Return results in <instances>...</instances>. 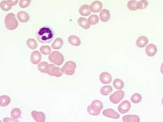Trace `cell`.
Returning <instances> with one entry per match:
<instances>
[{
  "instance_id": "25",
  "label": "cell",
  "mask_w": 163,
  "mask_h": 122,
  "mask_svg": "<svg viewBox=\"0 0 163 122\" xmlns=\"http://www.w3.org/2000/svg\"><path fill=\"white\" fill-rule=\"evenodd\" d=\"M113 86L116 89L120 90L124 88V83L121 79H119V78H116L114 80V82H113Z\"/></svg>"
},
{
  "instance_id": "1",
  "label": "cell",
  "mask_w": 163,
  "mask_h": 122,
  "mask_svg": "<svg viewBox=\"0 0 163 122\" xmlns=\"http://www.w3.org/2000/svg\"><path fill=\"white\" fill-rule=\"evenodd\" d=\"M54 34L52 30L48 26L41 28L36 33V38L42 44H48L53 38Z\"/></svg>"
},
{
  "instance_id": "18",
  "label": "cell",
  "mask_w": 163,
  "mask_h": 122,
  "mask_svg": "<svg viewBox=\"0 0 163 122\" xmlns=\"http://www.w3.org/2000/svg\"><path fill=\"white\" fill-rule=\"evenodd\" d=\"M79 12L80 15L84 17L88 16L91 13V11L90 10V6L88 4L81 5L80 7Z\"/></svg>"
},
{
  "instance_id": "13",
  "label": "cell",
  "mask_w": 163,
  "mask_h": 122,
  "mask_svg": "<svg viewBox=\"0 0 163 122\" xmlns=\"http://www.w3.org/2000/svg\"><path fill=\"white\" fill-rule=\"evenodd\" d=\"M103 8V4L99 1H94L90 5V10L92 13H99Z\"/></svg>"
},
{
  "instance_id": "20",
  "label": "cell",
  "mask_w": 163,
  "mask_h": 122,
  "mask_svg": "<svg viewBox=\"0 0 163 122\" xmlns=\"http://www.w3.org/2000/svg\"><path fill=\"white\" fill-rule=\"evenodd\" d=\"M124 122H139L140 121V117L136 115H127L123 117Z\"/></svg>"
},
{
  "instance_id": "38",
  "label": "cell",
  "mask_w": 163,
  "mask_h": 122,
  "mask_svg": "<svg viewBox=\"0 0 163 122\" xmlns=\"http://www.w3.org/2000/svg\"><path fill=\"white\" fill-rule=\"evenodd\" d=\"M7 1L12 6H15L17 5L19 2V0H7Z\"/></svg>"
},
{
  "instance_id": "33",
  "label": "cell",
  "mask_w": 163,
  "mask_h": 122,
  "mask_svg": "<svg viewBox=\"0 0 163 122\" xmlns=\"http://www.w3.org/2000/svg\"><path fill=\"white\" fill-rule=\"evenodd\" d=\"M148 1L147 0H140L138 3V9L139 10L145 9L148 7Z\"/></svg>"
},
{
  "instance_id": "10",
  "label": "cell",
  "mask_w": 163,
  "mask_h": 122,
  "mask_svg": "<svg viewBox=\"0 0 163 122\" xmlns=\"http://www.w3.org/2000/svg\"><path fill=\"white\" fill-rule=\"evenodd\" d=\"M41 54L39 51L35 50L33 51L30 55V62L33 64H40L41 60Z\"/></svg>"
},
{
  "instance_id": "34",
  "label": "cell",
  "mask_w": 163,
  "mask_h": 122,
  "mask_svg": "<svg viewBox=\"0 0 163 122\" xmlns=\"http://www.w3.org/2000/svg\"><path fill=\"white\" fill-rule=\"evenodd\" d=\"M40 51L41 54L45 55H50L51 53V48L49 46H41L40 47Z\"/></svg>"
},
{
  "instance_id": "4",
  "label": "cell",
  "mask_w": 163,
  "mask_h": 122,
  "mask_svg": "<svg viewBox=\"0 0 163 122\" xmlns=\"http://www.w3.org/2000/svg\"><path fill=\"white\" fill-rule=\"evenodd\" d=\"M46 72L50 76L55 77L57 78L61 77L63 75V74L64 73L62 68L54 66V64H48L46 67Z\"/></svg>"
},
{
  "instance_id": "16",
  "label": "cell",
  "mask_w": 163,
  "mask_h": 122,
  "mask_svg": "<svg viewBox=\"0 0 163 122\" xmlns=\"http://www.w3.org/2000/svg\"><path fill=\"white\" fill-rule=\"evenodd\" d=\"M100 19L103 22H108L110 18V13L108 9H102L100 13Z\"/></svg>"
},
{
  "instance_id": "23",
  "label": "cell",
  "mask_w": 163,
  "mask_h": 122,
  "mask_svg": "<svg viewBox=\"0 0 163 122\" xmlns=\"http://www.w3.org/2000/svg\"><path fill=\"white\" fill-rule=\"evenodd\" d=\"M112 91H113V88L110 85L104 86L100 88V93L102 95H104V96L108 95L109 94L112 92Z\"/></svg>"
},
{
  "instance_id": "8",
  "label": "cell",
  "mask_w": 163,
  "mask_h": 122,
  "mask_svg": "<svg viewBox=\"0 0 163 122\" xmlns=\"http://www.w3.org/2000/svg\"><path fill=\"white\" fill-rule=\"evenodd\" d=\"M103 115L106 117L113 119H118L120 117L119 113L116 112L114 109L108 108L105 109L103 111Z\"/></svg>"
},
{
  "instance_id": "12",
  "label": "cell",
  "mask_w": 163,
  "mask_h": 122,
  "mask_svg": "<svg viewBox=\"0 0 163 122\" xmlns=\"http://www.w3.org/2000/svg\"><path fill=\"white\" fill-rule=\"evenodd\" d=\"M158 51L157 46L155 45L151 44L147 46L145 48V53L150 57H154Z\"/></svg>"
},
{
  "instance_id": "21",
  "label": "cell",
  "mask_w": 163,
  "mask_h": 122,
  "mask_svg": "<svg viewBox=\"0 0 163 122\" xmlns=\"http://www.w3.org/2000/svg\"><path fill=\"white\" fill-rule=\"evenodd\" d=\"M64 45V41L61 38H57L54 39V41L51 45L52 48L54 50H59L61 49Z\"/></svg>"
},
{
  "instance_id": "14",
  "label": "cell",
  "mask_w": 163,
  "mask_h": 122,
  "mask_svg": "<svg viewBox=\"0 0 163 122\" xmlns=\"http://www.w3.org/2000/svg\"><path fill=\"white\" fill-rule=\"evenodd\" d=\"M148 44V39L145 36H140L136 41V45L139 48H143Z\"/></svg>"
},
{
  "instance_id": "37",
  "label": "cell",
  "mask_w": 163,
  "mask_h": 122,
  "mask_svg": "<svg viewBox=\"0 0 163 122\" xmlns=\"http://www.w3.org/2000/svg\"><path fill=\"white\" fill-rule=\"evenodd\" d=\"M3 122H18L19 121L17 120H15L14 119H11L10 117H5L4 119H3Z\"/></svg>"
},
{
  "instance_id": "29",
  "label": "cell",
  "mask_w": 163,
  "mask_h": 122,
  "mask_svg": "<svg viewBox=\"0 0 163 122\" xmlns=\"http://www.w3.org/2000/svg\"><path fill=\"white\" fill-rule=\"evenodd\" d=\"M141 100H142V96L138 93L134 94L131 97V102L134 104H138L139 103L141 102Z\"/></svg>"
},
{
  "instance_id": "15",
  "label": "cell",
  "mask_w": 163,
  "mask_h": 122,
  "mask_svg": "<svg viewBox=\"0 0 163 122\" xmlns=\"http://www.w3.org/2000/svg\"><path fill=\"white\" fill-rule=\"evenodd\" d=\"M17 17L21 23H26L29 21V15L25 11H20L18 12Z\"/></svg>"
},
{
  "instance_id": "6",
  "label": "cell",
  "mask_w": 163,
  "mask_h": 122,
  "mask_svg": "<svg viewBox=\"0 0 163 122\" xmlns=\"http://www.w3.org/2000/svg\"><path fill=\"white\" fill-rule=\"evenodd\" d=\"M125 95V94L123 91L120 90L117 91H115L114 93L111 94L109 97V101L110 102L114 104H117L119 103L122 99H123Z\"/></svg>"
},
{
  "instance_id": "26",
  "label": "cell",
  "mask_w": 163,
  "mask_h": 122,
  "mask_svg": "<svg viewBox=\"0 0 163 122\" xmlns=\"http://www.w3.org/2000/svg\"><path fill=\"white\" fill-rule=\"evenodd\" d=\"M26 44L27 46L31 50H35L38 46V44L34 38H29L26 41Z\"/></svg>"
},
{
  "instance_id": "30",
  "label": "cell",
  "mask_w": 163,
  "mask_h": 122,
  "mask_svg": "<svg viewBox=\"0 0 163 122\" xmlns=\"http://www.w3.org/2000/svg\"><path fill=\"white\" fill-rule=\"evenodd\" d=\"M87 112L92 116H98L100 114L101 111L94 108L91 105H89L87 107Z\"/></svg>"
},
{
  "instance_id": "2",
  "label": "cell",
  "mask_w": 163,
  "mask_h": 122,
  "mask_svg": "<svg viewBox=\"0 0 163 122\" xmlns=\"http://www.w3.org/2000/svg\"><path fill=\"white\" fill-rule=\"evenodd\" d=\"M4 24L6 28L9 30L16 29L18 27L19 22L15 18V15L12 13L6 15L4 19Z\"/></svg>"
},
{
  "instance_id": "40",
  "label": "cell",
  "mask_w": 163,
  "mask_h": 122,
  "mask_svg": "<svg viewBox=\"0 0 163 122\" xmlns=\"http://www.w3.org/2000/svg\"><path fill=\"white\" fill-rule=\"evenodd\" d=\"M161 103H162V104L163 105V98L162 99V101H161Z\"/></svg>"
},
{
  "instance_id": "36",
  "label": "cell",
  "mask_w": 163,
  "mask_h": 122,
  "mask_svg": "<svg viewBox=\"0 0 163 122\" xmlns=\"http://www.w3.org/2000/svg\"><path fill=\"white\" fill-rule=\"evenodd\" d=\"M32 2V0H20L19 6L20 8L22 9H25L28 8Z\"/></svg>"
},
{
  "instance_id": "27",
  "label": "cell",
  "mask_w": 163,
  "mask_h": 122,
  "mask_svg": "<svg viewBox=\"0 0 163 122\" xmlns=\"http://www.w3.org/2000/svg\"><path fill=\"white\" fill-rule=\"evenodd\" d=\"M138 2L136 0H131L127 3V8L129 10L131 11H136L138 10Z\"/></svg>"
},
{
  "instance_id": "39",
  "label": "cell",
  "mask_w": 163,
  "mask_h": 122,
  "mask_svg": "<svg viewBox=\"0 0 163 122\" xmlns=\"http://www.w3.org/2000/svg\"><path fill=\"white\" fill-rule=\"evenodd\" d=\"M160 72H161V73L163 74V63H162L161 65V67H160Z\"/></svg>"
},
{
  "instance_id": "11",
  "label": "cell",
  "mask_w": 163,
  "mask_h": 122,
  "mask_svg": "<svg viewBox=\"0 0 163 122\" xmlns=\"http://www.w3.org/2000/svg\"><path fill=\"white\" fill-rule=\"evenodd\" d=\"M99 79L101 83L103 84H106L111 83L112 80L111 75L106 71H104L100 74L99 76Z\"/></svg>"
},
{
  "instance_id": "32",
  "label": "cell",
  "mask_w": 163,
  "mask_h": 122,
  "mask_svg": "<svg viewBox=\"0 0 163 122\" xmlns=\"http://www.w3.org/2000/svg\"><path fill=\"white\" fill-rule=\"evenodd\" d=\"M88 22L91 25H95L99 23V16L96 15H92L88 18Z\"/></svg>"
},
{
  "instance_id": "7",
  "label": "cell",
  "mask_w": 163,
  "mask_h": 122,
  "mask_svg": "<svg viewBox=\"0 0 163 122\" xmlns=\"http://www.w3.org/2000/svg\"><path fill=\"white\" fill-rule=\"evenodd\" d=\"M131 108V103L128 101H124L118 106V111L121 114H125L128 112Z\"/></svg>"
},
{
  "instance_id": "17",
  "label": "cell",
  "mask_w": 163,
  "mask_h": 122,
  "mask_svg": "<svg viewBox=\"0 0 163 122\" xmlns=\"http://www.w3.org/2000/svg\"><path fill=\"white\" fill-rule=\"evenodd\" d=\"M68 41L69 44L74 46H79L81 44V39H80L79 37L75 35H70L68 38Z\"/></svg>"
},
{
  "instance_id": "22",
  "label": "cell",
  "mask_w": 163,
  "mask_h": 122,
  "mask_svg": "<svg viewBox=\"0 0 163 122\" xmlns=\"http://www.w3.org/2000/svg\"><path fill=\"white\" fill-rule=\"evenodd\" d=\"M11 99L8 95H1L0 97V105L1 107H6L10 104Z\"/></svg>"
},
{
  "instance_id": "24",
  "label": "cell",
  "mask_w": 163,
  "mask_h": 122,
  "mask_svg": "<svg viewBox=\"0 0 163 122\" xmlns=\"http://www.w3.org/2000/svg\"><path fill=\"white\" fill-rule=\"evenodd\" d=\"M10 116L12 118L17 120L21 116V111L19 108H14L10 112Z\"/></svg>"
},
{
  "instance_id": "35",
  "label": "cell",
  "mask_w": 163,
  "mask_h": 122,
  "mask_svg": "<svg viewBox=\"0 0 163 122\" xmlns=\"http://www.w3.org/2000/svg\"><path fill=\"white\" fill-rule=\"evenodd\" d=\"M48 64L46 62H42L38 64L37 68L40 71V72L42 73H46V69Z\"/></svg>"
},
{
  "instance_id": "3",
  "label": "cell",
  "mask_w": 163,
  "mask_h": 122,
  "mask_svg": "<svg viewBox=\"0 0 163 122\" xmlns=\"http://www.w3.org/2000/svg\"><path fill=\"white\" fill-rule=\"evenodd\" d=\"M48 59L50 62L57 66L61 65L64 61V55L58 51H53L49 55Z\"/></svg>"
},
{
  "instance_id": "5",
  "label": "cell",
  "mask_w": 163,
  "mask_h": 122,
  "mask_svg": "<svg viewBox=\"0 0 163 122\" xmlns=\"http://www.w3.org/2000/svg\"><path fill=\"white\" fill-rule=\"evenodd\" d=\"M76 64L73 61H68L62 68L63 73L67 75H73L75 73Z\"/></svg>"
},
{
  "instance_id": "31",
  "label": "cell",
  "mask_w": 163,
  "mask_h": 122,
  "mask_svg": "<svg viewBox=\"0 0 163 122\" xmlns=\"http://www.w3.org/2000/svg\"><path fill=\"white\" fill-rule=\"evenodd\" d=\"M90 105L94 108L100 110V111H101V110H103V103L99 100L93 101Z\"/></svg>"
},
{
  "instance_id": "28",
  "label": "cell",
  "mask_w": 163,
  "mask_h": 122,
  "mask_svg": "<svg viewBox=\"0 0 163 122\" xmlns=\"http://www.w3.org/2000/svg\"><path fill=\"white\" fill-rule=\"evenodd\" d=\"M12 5L8 2V1H2L0 3V7L2 10L4 12H8L12 9Z\"/></svg>"
},
{
  "instance_id": "19",
  "label": "cell",
  "mask_w": 163,
  "mask_h": 122,
  "mask_svg": "<svg viewBox=\"0 0 163 122\" xmlns=\"http://www.w3.org/2000/svg\"><path fill=\"white\" fill-rule=\"evenodd\" d=\"M77 23L80 26L84 29L87 30L89 29L90 28L91 25L89 24L88 22V20H87L84 17H80L78 20H77Z\"/></svg>"
},
{
  "instance_id": "9",
  "label": "cell",
  "mask_w": 163,
  "mask_h": 122,
  "mask_svg": "<svg viewBox=\"0 0 163 122\" xmlns=\"http://www.w3.org/2000/svg\"><path fill=\"white\" fill-rule=\"evenodd\" d=\"M31 115L33 119L37 122H44L45 121V115L43 112L32 111Z\"/></svg>"
}]
</instances>
